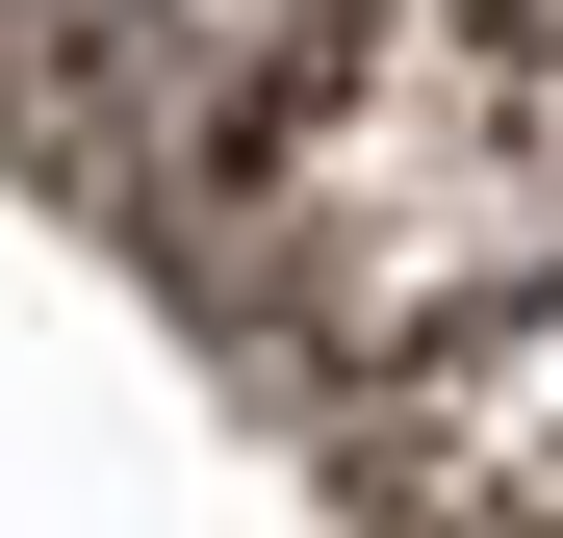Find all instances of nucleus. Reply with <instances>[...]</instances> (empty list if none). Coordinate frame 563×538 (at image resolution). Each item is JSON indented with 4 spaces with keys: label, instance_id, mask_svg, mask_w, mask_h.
<instances>
[{
    "label": "nucleus",
    "instance_id": "obj_1",
    "mask_svg": "<svg viewBox=\"0 0 563 538\" xmlns=\"http://www.w3.org/2000/svg\"><path fill=\"white\" fill-rule=\"evenodd\" d=\"M0 538H563V0H0Z\"/></svg>",
    "mask_w": 563,
    "mask_h": 538
}]
</instances>
